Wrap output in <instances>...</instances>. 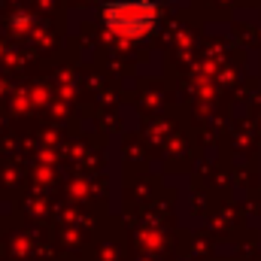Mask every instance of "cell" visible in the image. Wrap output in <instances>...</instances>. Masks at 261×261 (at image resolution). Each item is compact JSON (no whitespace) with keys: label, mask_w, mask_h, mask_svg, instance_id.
Masks as SVG:
<instances>
[{"label":"cell","mask_w":261,"mask_h":261,"mask_svg":"<svg viewBox=\"0 0 261 261\" xmlns=\"http://www.w3.org/2000/svg\"><path fill=\"white\" fill-rule=\"evenodd\" d=\"M158 21V0H107L103 24L119 40L149 37Z\"/></svg>","instance_id":"6da1fadb"}]
</instances>
